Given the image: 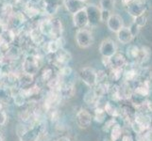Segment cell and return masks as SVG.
<instances>
[{
  "label": "cell",
  "mask_w": 152,
  "mask_h": 141,
  "mask_svg": "<svg viewBox=\"0 0 152 141\" xmlns=\"http://www.w3.org/2000/svg\"><path fill=\"white\" fill-rule=\"evenodd\" d=\"M29 36H30V40L33 43L40 44L44 41V35L41 33V31L39 30L38 27L33 28L31 30Z\"/></svg>",
  "instance_id": "obj_27"
},
{
  "label": "cell",
  "mask_w": 152,
  "mask_h": 141,
  "mask_svg": "<svg viewBox=\"0 0 152 141\" xmlns=\"http://www.w3.org/2000/svg\"><path fill=\"white\" fill-rule=\"evenodd\" d=\"M120 141H134L133 137L130 134L128 133H123L122 134V137H120Z\"/></svg>",
  "instance_id": "obj_39"
},
{
  "label": "cell",
  "mask_w": 152,
  "mask_h": 141,
  "mask_svg": "<svg viewBox=\"0 0 152 141\" xmlns=\"http://www.w3.org/2000/svg\"><path fill=\"white\" fill-rule=\"evenodd\" d=\"M99 53L104 57H111L117 53V45L112 39L104 40L99 46Z\"/></svg>",
  "instance_id": "obj_7"
},
{
  "label": "cell",
  "mask_w": 152,
  "mask_h": 141,
  "mask_svg": "<svg viewBox=\"0 0 152 141\" xmlns=\"http://www.w3.org/2000/svg\"><path fill=\"white\" fill-rule=\"evenodd\" d=\"M126 10L130 16L135 18L142 14H145L146 10V5L144 2V0H134L133 2L126 6Z\"/></svg>",
  "instance_id": "obj_6"
},
{
  "label": "cell",
  "mask_w": 152,
  "mask_h": 141,
  "mask_svg": "<svg viewBox=\"0 0 152 141\" xmlns=\"http://www.w3.org/2000/svg\"><path fill=\"white\" fill-rule=\"evenodd\" d=\"M151 81H140L137 80L135 87H133V92L141 95L143 97L148 98L151 93Z\"/></svg>",
  "instance_id": "obj_11"
},
{
  "label": "cell",
  "mask_w": 152,
  "mask_h": 141,
  "mask_svg": "<svg viewBox=\"0 0 152 141\" xmlns=\"http://www.w3.org/2000/svg\"><path fill=\"white\" fill-rule=\"evenodd\" d=\"M103 108L106 114L109 115L111 118L116 119L119 117V107L115 106L113 102H106L104 103Z\"/></svg>",
  "instance_id": "obj_23"
},
{
  "label": "cell",
  "mask_w": 152,
  "mask_h": 141,
  "mask_svg": "<svg viewBox=\"0 0 152 141\" xmlns=\"http://www.w3.org/2000/svg\"><path fill=\"white\" fill-rule=\"evenodd\" d=\"M85 10L88 17L89 27H96L101 22V9L96 5L89 4L85 7Z\"/></svg>",
  "instance_id": "obj_4"
},
{
  "label": "cell",
  "mask_w": 152,
  "mask_h": 141,
  "mask_svg": "<svg viewBox=\"0 0 152 141\" xmlns=\"http://www.w3.org/2000/svg\"><path fill=\"white\" fill-rule=\"evenodd\" d=\"M42 1H43V0H28V6H30V7H37Z\"/></svg>",
  "instance_id": "obj_41"
},
{
  "label": "cell",
  "mask_w": 152,
  "mask_h": 141,
  "mask_svg": "<svg viewBox=\"0 0 152 141\" xmlns=\"http://www.w3.org/2000/svg\"><path fill=\"white\" fill-rule=\"evenodd\" d=\"M51 25H52V31L50 38L51 40H57L62 37V24L59 18H53L51 19Z\"/></svg>",
  "instance_id": "obj_18"
},
{
  "label": "cell",
  "mask_w": 152,
  "mask_h": 141,
  "mask_svg": "<svg viewBox=\"0 0 152 141\" xmlns=\"http://www.w3.org/2000/svg\"><path fill=\"white\" fill-rule=\"evenodd\" d=\"M73 23H74L75 27L78 29H84L89 27L85 8L73 15Z\"/></svg>",
  "instance_id": "obj_10"
},
{
  "label": "cell",
  "mask_w": 152,
  "mask_h": 141,
  "mask_svg": "<svg viewBox=\"0 0 152 141\" xmlns=\"http://www.w3.org/2000/svg\"><path fill=\"white\" fill-rule=\"evenodd\" d=\"M71 54L68 51H66L64 48L60 49L57 53L54 54V61L53 63L55 66L62 67L68 64V62L71 60Z\"/></svg>",
  "instance_id": "obj_12"
},
{
  "label": "cell",
  "mask_w": 152,
  "mask_h": 141,
  "mask_svg": "<svg viewBox=\"0 0 152 141\" xmlns=\"http://www.w3.org/2000/svg\"><path fill=\"white\" fill-rule=\"evenodd\" d=\"M124 69H110L108 79L112 82H118L123 79Z\"/></svg>",
  "instance_id": "obj_26"
},
{
  "label": "cell",
  "mask_w": 152,
  "mask_h": 141,
  "mask_svg": "<svg viewBox=\"0 0 152 141\" xmlns=\"http://www.w3.org/2000/svg\"><path fill=\"white\" fill-rule=\"evenodd\" d=\"M80 77L83 83L89 87L94 88L97 84L96 71L91 67H84L80 71Z\"/></svg>",
  "instance_id": "obj_3"
},
{
  "label": "cell",
  "mask_w": 152,
  "mask_h": 141,
  "mask_svg": "<svg viewBox=\"0 0 152 141\" xmlns=\"http://www.w3.org/2000/svg\"><path fill=\"white\" fill-rule=\"evenodd\" d=\"M150 55H151L150 49L148 48V47L144 46V47H142V48H140L137 59H136L135 61H133V62L137 64V65H139V66L143 65L144 63H145V62L149 59Z\"/></svg>",
  "instance_id": "obj_20"
},
{
  "label": "cell",
  "mask_w": 152,
  "mask_h": 141,
  "mask_svg": "<svg viewBox=\"0 0 152 141\" xmlns=\"http://www.w3.org/2000/svg\"><path fill=\"white\" fill-rule=\"evenodd\" d=\"M33 82V76L25 74V72H22L17 75V88L19 90H23V88H26L27 87H28L31 83Z\"/></svg>",
  "instance_id": "obj_19"
},
{
  "label": "cell",
  "mask_w": 152,
  "mask_h": 141,
  "mask_svg": "<svg viewBox=\"0 0 152 141\" xmlns=\"http://www.w3.org/2000/svg\"><path fill=\"white\" fill-rule=\"evenodd\" d=\"M116 36H117L118 41L121 43L122 44H129L132 43V40L134 39L132 32H130L129 28L126 27H123L121 29H120L116 33Z\"/></svg>",
  "instance_id": "obj_17"
},
{
  "label": "cell",
  "mask_w": 152,
  "mask_h": 141,
  "mask_svg": "<svg viewBox=\"0 0 152 141\" xmlns=\"http://www.w3.org/2000/svg\"><path fill=\"white\" fill-rule=\"evenodd\" d=\"M22 126V131L17 132L21 141H37L45 131V125L42 122H36L31 127Z\"/></svg>",
  "instance_id": "obj_1"
},
{
  "label": "cell",
  "mask_w": 152,
  "mask_h": 141,
  "mask_svg": "<svg viewBox=\"0 0 152 141\" xmlns=\"http://www.w3.org/2000/svg\"><path fill=\"white\" fill-rule=\"evenodd\" d=\"M93 116L86 109H80L76 114V122L77 126L81 129H86L92 124Z\"/></svg>",
  "instance_id": "obj_8"
},
{
  "label": "cell",
  "mask_w": 152,
  "mask_h": 141,
  "mask_svg": "<svg viewBox=\"0 0 152 141\" xmlns=\"http://www.w3.org/2000/svg\"><path fill=\"white\" fill-rule=\"evenodd\" d=\"M146 22H148V18H146V16L145 14H142V15H140V16L133 18V23L135 25H137L140 28L145 27V25H146Z\"/></svg>",
  "instance_id": "obj_35"
},
{
  "label": "cell",
  "mask_w": 152,
  "mask_h": 141,
  "mask_svg": "<svg viewBox=\"0 0 152 141\" xmlns=\"http://www.w3.org/2000/svg\"><path fill=\"white\" fill-rule=\"evenodd\" d=\"M5 29H6V25H5V24H3L2 21L0 20V34H1Z\"/></svg>",
  "instance_id": "obj_43"
},
{
  "label": "cell",
  "mask_w": 152,
  "mask_h": 141,
  "mask_svg": "<svg viewBox=\"0 0 152 141\" xmlns=\"http://www.w3.org/2000/svg\"><path fill=\"white\" fill-rule=\"evenodd\" d=\"M80 1H82V2H85V1H86V0H80Z\"/></svg>",
  "instance_id": "obj_47"
},
{
  "label": "cell",
  "mask_w": 152,
  "mask_h": 141,
  "mask_svg": "<svg viewBox=\"0 0 152 141\" xmlns=\"http://www.w3.org/2000/svg\"><path fill=\"white\" fill-rule=\"evenodd\" d=\"M62 2H64V5L67 12L73 15L86 7L84 5V2L80 1V0H64Z\"/></svg>",
  "instance_id": "obj_15"
},
{
  "label": "cell",
  "mask_w": 152,
  "mask_h": 141,
  "mask_svg": "<svg viewBox=\"0 0 152 141\" xmlns=\"http://www.w3.org/2000/svg\"><path fill=\"white\" fill-rule=\"evenodd\" d=\"M71 74H72V68L68 65H65L61 67L59 72H58V75L61 78H64V77H68L69 75H71Z\"/></svg>",
  "instance_id": "obj_33"
},
{
  "label": "cell",
  "mask_w": 152,
  "mask_h": 141,
  "mask_svg": "<svg viewBox=\"0 0 152 141\" xmlns=\"http://www.w3.org/2000/svg\"><path fill=\"white\" fill-rule=\"evenodd\" d=\"M54 76L55 75H54V71H53V69H52V68H50V67H48V68H45V69L43 71V74H42V79H43L45 82L48 83Z\"/></svg>",
  "instance_id": "obj_32"
},
{
  "label": "cell",
  "mask_w": 152,
  "mask_h": 141,
  "mask_svg": "<svg viewBox=\"0 0 152 141\" xmlns=\"http://www.w3.org/2000/svg\"><path fill=\"white\" fill-rule=\"evenodd\" d=\"M129 28L130 32H132V34L133 37H135V36H137L138 33H139V31H140V27H138L137 25H135L133 22H132V25H130V27H129Z\"/></svg>",
  "instance_id": "obj_38"
},
{
  "label": "cell",
  "mask_w": 152,
  "mask_h": 141,
  "mask_svg": "<svg viewBox=\"0 0 152 141\" xmlns=\"http://www.w3.org/2000/svg\"><path fill=\"white\" fill-rule=\"evenodd\" d=\"M101 99L102 98H98L96 95V93H95V91H94V90H88L85 93L84 97H83V101L85 102V103L89 104V106L96 107V106H99V103H100Z\"/></svg>",
  "instance_id": "obj_21"
},
{
  "label": "cell",
  "mask_w": 152,
  "mask_h": 141,
  "mask_svg": "<svg viewBox=\"0 0 152 141\" xmlns=\"http://www.w3.org/2000/svg\"><path fill=\"white\" fill-rule=\"evenodd\" d=\"M117 123V119L114 118H111L110 119H106V121L104 122V126H103V131L104 132H110L111 129L114 124Z\"/></svg>",
  "instance_id": "obj_36"
},
{
  "label": "cell",
  "mask_w": 152,
  "mask_h": 141,
  "mask_svg": "<svg viewBox=\"0 0 152 141\" xmlns=\"http://www.w3.org/2000/svg\"><path fill=\"white\" fill-rule=\"evenodd\" d=\"M111 12L107 10H101V22H107L109 17L111 16Z\"/></svg>",
  "instance_id": "obj_40"
},
{
  "label": "cell",
  "mask_w": 152,
  "mask_h": 141,
  "mask_svg": "<svg viewBox=\"0 0 152 141\" xmlns=\"http://www.w3.org/2000/svg\"><path fill=\"white\" fill-rule=\"evenodd\" d=\"M39 30L44 36L50 37L51 31H52V25H51V19H44L39 23Z\"/></svg>",
  "instance_id": "obj_24"
},
{
  "label": "cell",
  "mask_w": 152,
  "mask_h": 141,
  "mask_svg": "<svg viewBox=\"0 0 152 141\" xmlns=\"http://www.w3.org/2000/svg\"><path fill=\"white\" fill-rule=\"evenodd\" d=\"M55 141H70V139L68 137H61L58 139H56Z\"/></svg>",
  "instance_id": "obj_45"
},
{
  "label": "cell",
  "mask_w": 152,
  "mask_h": 141,
  "mask_svg": "<svg viewBox=\"0 0 152 141\" xmlns=\"http://www.w3.org/2000/svg\"><path fill=\"white\" fill-rule=\"evenodd\" d=\"M40 69V59L37 55L28 54L26 56L22 63L23 72L34 76Z\"/></svg>",
  "instance_id": "obj_2"
},
{
  "label": "cell",
  "mask_w": 152,
  "mask_h": 141,
  "mask_svg": "<svg viewBox=\"0 0 152 141\" xmlns=\"http://www.w3.org/2000/svg\"><path fill=\"white\" fill-rule=\"evenodd\" d=\"M0 141H5V139H4V137H3V134L0 133Z\"/></svg>",
  "instance_id": "obj_46"
},
{
  "label": "cell",
  "mask_w": 152,
  "mask_h": 141,
  "mask_svg": "<svg viewBox=\"0 0 152 141\" xmlns=\"http://www.w3.org/2000/svg\"><path fill=\"white\" fill-rule=\"evenodd\" d=\"M108 28L114 33H117L118 31L124 27V22L122 17L118 14H111V16L107 20Z\"/></svg>",
  "instance_id": "obj_13"
},
{
  "label": "cell",
  "mask_w": 152,
  "mask_h": 141,
  "mask_svg": "<svg viewBox=\"0 0 152 141\" xmlns=\"http://www.w3.org/2000/svg\"><path fill=\"white\" fill-rule=\"evenodd\" d=\"M76 41L80 48H88L94 43L93 34L86 28L78 29L76 33Z\"/></svg>",
  "instance_id": "obj_5"
},
{
  "label": "cell",
  "mask_w": 152,
  "mask_h": 141,
  "mask_svg": "<svg viewBox=\"0 0 152 141\" xmlns=\"http://www.w3.org/2000/svg\"><path fill=\"white\" fill-rule=\"evenodd\" d=\"M25 22V18L24 15L22 13H15L13 15H12L10 18V23L12 25L13 27H21Z\"/></svg>",
  "instance_id": "obj_29"
},
{
  "label": "cell",
  "mask_w": 152,
  "mask_h": 141,
  "mask_svg": "<svg viewBox=\"0 0 152 141\" xmlns=\"http://www.w3.org/2000/svg\"><path fill=\"white\" fill-rule=\"evenodd\" d=\"M134 0H122V4H123V6H127V5H129V3H132L133 2Z\"/></svg>",
  "instance_id": "obj_44"
},
{
  "label": "cell",
  "mask_w": 152,
  "mask_h": 141,
  "mask_svg": "<svg viewBox=\"0 0 152 141\" xmlns=\"http://www.w3.org/2000/svg\"><path fill=\"white\" fill-rule=\"evenodd\" d=\"M114 6L115 0H99V9L101 10H107V12H112Z\"/></svg>",
  "instance_id": "obj_30"
},
{
  "label": "cell",
  "mask_w": 152,
  "mask_h": 141,
  "mask_svg": "<svg viewBox=\"0 0 152 141\" xmlns=\"http://www.w3.org/2000/svg\"><path fill=\"white\" fill-rule=\"evenodd\" d=\"M106 117H107V114L102 106L95 107V116H94V119H95V121L96 122H99V123L105 122L106 121Z\"/></svg>",
  "instance_id": "obj_28"
},
{
  "label": "cell",
  "mask_w": 152,
  "mask_h": 141,
  "mask_svg": "<svg viewBox=\"0 0 152 141\" xmlns=\"http://www.w3.org/2000/svg\"><path fill=\"white\" fill-rule=\"evenodd\" d=\"M129 60L127 56L122 53H115L113 56L110 57V69H125L128 65Z\"/></svg>",
  "instance_id": "obj_9"
},
{
  "label": "cell",
  "mask_w": 152,
  "mask_h": 141,
  "mask_svg": "<svg viewBox=\"0 0 152 141\" xmlns=\"http://www.w3.org/2000/svg\"><path fill=\"white\" fill-rule=\"evenodd\" d=\"M12 98H13V101L15 103V104L18 106H24V104L26 103V102H27V99H26L22 94H21V92L19 91L17 94H12Z\"/></svg>",
  "instance_id": "obj_34"
},
{
  "label": "cell",
  "mask_w": 152,
  "mask_h": 141,
  "mask_svg": "<svg viewBox=\"0 0 152 141\" xmlns=\"http://www.w3.org/2000/svg\"><path fill=\"white\" fill-rule=\"evenodd\" d=\"M0 40H1L2 45L9 46L10 44H12L15 40V34L13 30L10 28H6L0 34Z\"/></svg>",
  "instance_id": "obj_22"
},
{
  "label": "cell",
  "mask_w": 152,
  "mask_h": 141,
  "mask_svg": "<svg viewBox=\"0 0 152 141\" xmlns=\"http://www.w3.org/2000/svg\"><path fill=\"white\" fill-rule=\"evenodd\" d=\"M64 37H61L57 40H49L48 43H46V50L49 54L54 55L57 53L60 49H62L64 46Z\"/></svg>",
  "instance_id": "obj_16"
},
{
  "label": "cell",
  "mask_w": 152,
  "mask_h": 141,
  "mask_svg": "<svg viewBox=\"0 0 152 141\" xmlns=\"http://www.w3.org/2000/svg\"><path fill=\"white\" fill-rule=\"evenodd\" d=\"M139 50H140V48L136 45L129 46V48L127 49V59L132 60L130 62L135 61V59H137V56H138Z\"/></svg>",
  "instance_id": "obj_31"
},
{
  "label": "cell",
  "mask_w": 152,
  "mask_h": 141,
  "mask_svg": "<svg viewBox=\"0 0 152 141\" xmlns=\"http://www.w3.org/2000/svg\"><path fill=\"white\" fill-rule=\"evenodd\" d=\"M122 134H123L122 126L117 121V123L114 124L113 128L111 129V131H110V139L112 141H117L122 137Z\"/></svg>",
  "instance_id": "obj_25"
},
{
  "label": "cell",
  "mask_w": 152,
  "mask_h": 141,
  "mask_svg": "<svg viewBox=\"0 0 152 141\" xmlns=\"http://www.w3.org/2000/svg\"><path fill=\"white\" fill-rule=\"evenodd\" d=\"M96 75H97V83H101V82H106L108 81V74L105 71H97L96 72Z\"/></svg>",
  "instance_id": "obj_37"
},
{
  "label": "cell",
  "mask_w": 152,
  "mask_h": 141,
  "mask_svg": "<svg viewBox=\"0 0 152 141\" xmlns=\"http://www.w3.org/2000/svg\"><path fill=\"white\" fill-rule=\"evenodd\" d=\"M102 63L106 68H110V57L102 56Z\"/></svg>",
  "instance_id": "obj_42"
},
{
  "label": "cell",
  "mask_w": 152,
  "mask_h": 141,
  "mask_svg": "<svg viewBox=\"0 0 152 141\" xmlns=\"http://www.w3.org/2000/svg\"><path fill=\"white\" fill-rule=\"evenodd\" d=\"M61 0H43V12L48 15H54L59 10Z\"/></svg>",
  "instance_id": "obj_14"
}]
</instances>
